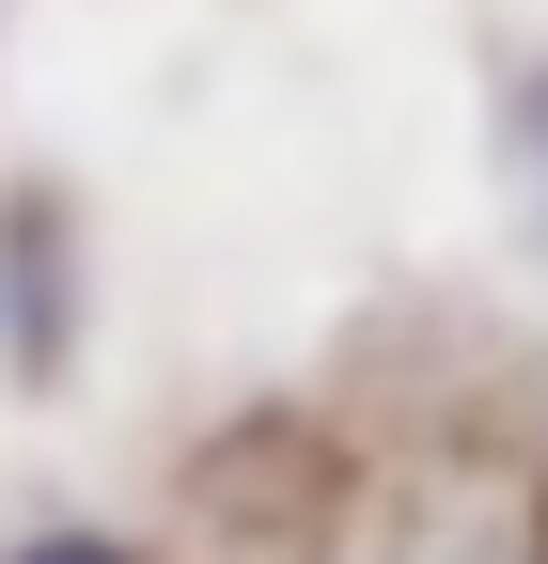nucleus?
Segmentation results:
<instances>
[{
	"mask_svg": "<svg viewBox=\"0 0 548 564\" xmlns=\"http://www.w3.org/2000/svg\"><path fill=\"white\" fill-rule=\"evenodd\" d=\"M32 564H142V549H110V533H47Z\"/></svg>",
	"mask_w": 548,
	"mask_h": 564,
	"instance_id": "1",
	"label": "nucleus"
}]
</instances>
